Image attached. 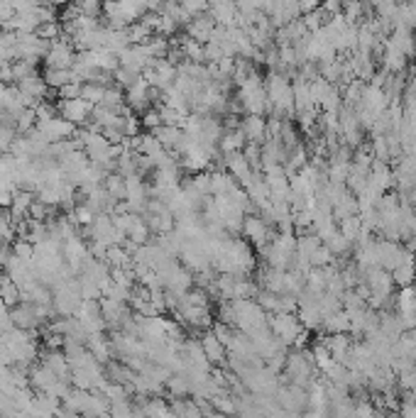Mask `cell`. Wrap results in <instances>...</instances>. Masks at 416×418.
<instances>
[{
	"mask_svg": "<svg viewBox=\"0 0 416 418\" xmlns=\"http://www.w3.org/2000/svg\"><path fill=\"white\" fill-rule=\"evenodd\" d=\"M81 81H69L61 88H57V96L59 98H81Z\"/></svg>",
	"mask_w": 416,
	"mask_h": 418,
	"instance_id": "cell-32",
	"label": "cell"
},
{
	"mask_svg": "<svg viewBox=\"0 0 416 418\" xmlns=\"http://www.w3.org/2000/svg\"><path fill=\"white\" fill-rule=\"evenodd\" d=\"M103 96H106V86H103V83H98V81H83L81 86L83 101H88L91 106H101Z\"/></svg>",
	"mask_w": 416,
	"mask_h": 418,
	"instance_id": "cell-24",
	"label": "cell"
},
{
	"mask_svg": "<svg viewBox=\"0 0 416 418\" xmlns=\"http://www.w3.org/2000/svg\"><path fill=\"white\" fill-rule=\"evenodd\" d=\"M42 365L49 367L57 377L71 381V365H69V359H66L64 348H49L47 352H42Z\"/></svg>",
	"mask_w": 416,
	"mask_h": 418,
	"instance_id": "cell-14",
	"label": "cell"
},
{
	"mask_svg": "<svg viewBox=\"0 0 416 418\" xmlns=\"http://www.w3.org/2000/svg\"><path fill=\"white\" fill-rule=\"evenodd\" d=\"M93 108L88 101H83V98H59V106H57V110H59L61 118H66L69 123L74 125H83L91 120V113Z\"/></svg>",
	"mask_w": 416,
	"mask_h": 418,
	"instance_id": "cell-7",
	"label": "cell"
},
{
	"mask_svg": "<svg viewBox=\"0 0 416 418\" xmlns=\"http://www.w3.org/2000/svg\"><path fill=\"white\" fill-rule=\"evenodd\" d=\"M267 323H270V330L275 332V338L279 340L281 345H297V348L304 345L306 328L301 326L299 316L287 313V311H277V313H270Z\"/></svg>",
	"mask_w": 416,
	"mask_h": 418,
	"instance_id": "cell-1",
	"label": "cell"
},
{
	"mask_svg": "<svg viewBox=\"0 0 416 418\" xmlns=\"http://www.w3.org/2000/svg\"><path fill=\"white\" fill-rule=\"evenodd\" d=\"M34 128L49 139V142H57V139H66V137H74L76 132V125L69 123L66 118H61L59 113L55 118H47V120H37Z\"/></svg>",
	"mask_w": 416,
	"mask_h": 418,
	"instance_id": "cell-10",
	"label": "cell"
},
{
	"mask_svg": "<svg viewBox=\"0 0 416 418\" xmlns=\"http://www.w3.org/2000/svg\"><path fill=\"white\" fill-rule=\"evenodd\" d=\"M409 332H411V338H414V343H416V328H411Z\"/></svg>",
	"mask_w": 416,
	"mask_h": 418,
	"instance_id": "cell-35",
	"label": "cell"
},
{
	"mask_svg": "<svg viewBox=\"0 0 416 418\" xmlns=\"http://www.w3.org/2000/svg\"><path fill=\"white\" fill-rule=\"evenodd\" d=\"M86 348L91 350L93 357L101 362V365H108L113 359L115 350H113V338L106 335V330H98V332H88L86 338Z\"/></svg>",
	"mask_w": 416,
	"mask_h": 418,
	"instance_id": "cell-12",
	"label": "cell"
},
{
	"mask_svg": "<svg viewBox=\"0 0 416 418\" xmlns=\"http://www.w3.org/2000/svg\"><path fill=\"white\" fill-rule=\"evenodd\" d=\"M103 186H106V191L113 196V199H125V177L118 172H108L106 174V179H103Z\"/></svg>",
	"mask_w": 416,
	"mask_h": 418,
	"instance_id": "cell-25",
	"label": "cell"
},
{
	"mask_svg": "<svg viewBox=\"0 0 416 418\" xmlns=\"http://www.w3.org/2000/svg\"><path fill=\"white\" fill-rule=\"evenodd\" d=\"M110 413L113 416H130V413H137V408L130 406V399H120V401H110Z\"/></svg>",
	"mask_w": 416,
	"mask_h": 418,
	"instance_id": "cell-34",
	"label": "cell"
},
{
	"mask_svg": "<svg viewBox=\"0 0 416 418\" xmlns=\"http://www.w3.org/2000/svg\"><path fill=\"white\" fill-rule=\"evenodd\" d=\"M12 323H15L17 328H22V330H30V332H37V328H42L44 323L39 321L37 311H34V303H30V301H20L17 306H12Z\"/></svg>",
	"mask_w": 416,
	"mask_h": 418,
	"instance_id": "cell-11",
	"label": "cell"
},
{
	"mask_svg": "<svg viewBox=\"0 0 416 418\" xmlns=\"http://www.w3.org/2000/svg\"><path fill=\"white\" fill-rule=\"evenodd\" d=\"M226 164H228V174H230L238 183H243L245 179L255 172L252 164H250L248 157H245V152H232V155H226Z\"/></svg>",
	"mask_w": 416,
	"mask_h": 418,
	"instance_id": "cell-17",
	"label": "cell"
},
{
	"mask_svg": "<svg viewBox=\"0 0 416 418\" xmlns=\"http://www.w3.org/2000/svg\"><path fill=\"white\" fill-rule=\"evenodd\" d=\"M218 145H221L223 155H232V152H243L245 145H248V139H245V135L240 128H228V130H223Z\"/></svg>",
	"mask_w": 416,
	"mask_h": 418,
	"instance_id": "cell-18",
	"label": "cell"
},
{
	"mask_svg": "<svg viewBox=\"0 0 416 418\" xmlns=\"http://www.w3.org/2000/svg\"><path fill=\"white\" fill-rule=\"evenodd\" d=\"M71 39L64 37V39H55V42H49V49L44 54V61H47L49 69H71L74 66V59L76 54L71 49Z\"/></svg>",
	"mask_w": 416,
	"mask_h": 418,
	"instance_id": "cell-5",
	"label": "cell"
},
{
	"mask_svg": "<svg viewBox=\"0 0 416 418\" xmlns=\"http://www.w3.org/2000/svg\"><path fill=\"white\" fill-rule=\"evenodd\" d=\"M12 255L22 259H32L34 257V245L28 240V237H20V240L12 242Z\"/></svg>",
	"mask_w": 416,
	"mask_h": 418,
	"instance_id": "cell-30",
	"label": "cell"
},
{
	"mask_svg": "<svg viewBox=\"0 0 416 418\" xmlns=\"http://www.w3.org/2000/svg\"><path fill=\"white\" fill-rule=\"evenodd\" d=\"M76 318L81 321V326L86 328V332L106 330V318H103L101 301L98 299H83L81 306H79V311H76Z\"/></svg>",
	"mask_w": 416,
	"mask_h": 418,
	"instance_id": "cell-9",
	"label": "cell"
},
{
	"mask_svg": "<svg viewBox=\"0 0 416 418\" xmlns=\"http://www.w3.org/2000/svg\"><path fill=\"white\" fill-rule=\"evenodd\" d=\"M101 106H106V108H110V110H123L125 106H128V103H125V91L123 88H118V83H115V86H106V96H103V103Z\"/></svg>",
	"mask_w": 416,
	"mask_h": 418,
	"instance_id": "cell-23",
	"label": "cell"
},
{
	"mask_svg": "<svg viewBox=\"0 0 416 418\" xmlns=\"http://www.w3.org/2000/svg\"><path fill=\"white\" fill-rule=\"evenodd\" d=\"M140 123H142V128H147L150 132H152V130H157L159 125L164 123V120H162V113H159V106H157V108H147L145 113H142Z\"/></svg>",
	"mask_w": 416,
	"mask_h": 418,
	"instance_id": "cell-28",
	"label": "cell"
},
{
	"mask_svg": "<svg viewBox=\"0 0 416 418\" xmlns=\"http://www.w3.org/2000/svg\"><path fill=\"white\" fill-rule=\"evenodd\" d=\"M103 262L108 264L110 269H123V267H132V252H130L125 245H110L106 250V257Z\"/></svg>",
	"mask_w": 416,
	"mask_h": 418,
	"instance_id": "cell-20",
	"label": "cell"
},
{
	"mask_svg": "<svg viewBox=\"0 0 416 418\" xmlns=\"http://www.w3.org/2000/svg\"><path fill=\"white\" fill-rule=\"evenodd\" d=\"M155 96H157V88H152L145 76H140L132 86L125 88V103H128V108L130 110H140V113H145L147 108H152Z\"/></svg>",
	"mask_w": 416,
	"mask_h": 418,
	"instance_id": "cell-4",
	"label": "cell"
},
{
	"mask_svg": "<svg viewBox=\"0 0 416 418\" xmlns=\"http://www.w3.org/2000/svg\"><path fill=\"white\" fill-rule=\"evenodd\" d=\"M44 81H47V86L49 88H61L64 83H69V81H74V74H71V69H49L47 66V71H44Z\"/></svg>",
	"mask_w": 416,
	"mask_h": 418,
	"instance_id": "cell-26",
	"label": "cell"
},
{
	"mask_svg": "<svg viewBox=\"0 0 416 418\" xmlns=\"http://www.w3.org/2000/svg\"><path fill=\"white\" fill-rule=\"evenodd\" d=\"M0 299L6 301L8 306H17L22 301V291L20 286H17V281L12 277H8V274H3L0 277Z\"/></svg>",
	"mask_w": 416,
	"mask_h": 418,
	"instance_id": "cell-22",
	"label": "cell"
},
{
	"mask_svg": "<svg viewBox=\"0 0 416 418\" xmlns=\"http://www.w3.org/2000/svg\"><path fill=\"white\" fill-rule=\"evenodd\" d=\"M216 27H218V22L213 20L211 15H204V12H201V15H194L189 22H186V32H189V37H194L196 42L206 44V42H211Z\"/></svg>",
	"mask_w": 416,
	"mask_h": 418,
	"instance_id": "cell-13",
	"label": "cell"
},
{
	"mask_svg": "<svg viewBox=\"0 0 416 418\" xmlns=\"http://www.w3.org/2000/svg\"><path fill=\"white\" fill-rule=\"evenodd\" d=\"M152 135L162 142L167 150H174V147L179 145V139H181V135H184V130L179 128V125H167V123H162L159 125L157 130H152Z\"/></svg>",
	"mask_w": 416,
	"mask_h": 418,
	"instance_id": "cell-21",
	"label": "cell"
},
{
	"mask_svg": "<svg viewBox=\"0 0 416 418\" xmlns=\"http://www.w3.org/2000/svg\"><path fill=\"white\" fill-rule=\"evenodd\" d=\"M265 91L275 115H289L294 110V86L289 83L287 76L277 74V71L270 74L265 81Z\"/></svg>",
	"mask_w": 416,
	"mask_h": 418,
	"instance_id": "cell-3",
	"label": "cell"
},
{
	"mask_svg": "<svg viewBox=\"0 0 416 418\" xmlns=\"http://www.w3.org/2000/svg\"><path fill=\"white\" fill-rule=\"evenodd\" d=\"M179 6L184 8L186 12H189L191 17L194 15H201V12L208 10V0H177Z\"/></svg>",
	"mask_w": 416,
	"mask_h": 418,
	"instance_id": "cell-31",
	"label": "cell"
},
{
	"mask_svg": "<svg viewBox=\"0 0 416 418\" xmlns=\"http://www.w3.org/2000/svg\"><path fill=\"white\" fill-rule=\"evenodd\" d=\"M392 281L395 284H399L402 289L404 286H414V281H416V257H406L404 262H399L397 264L395 269H392Z\"/></svg>",
	"mask_w": 416,
	"mask_h": 418,
	"instance_id": "cell-19",
	"label": "cell"
},
{
	"mask_svg": "<svg viewBox=\"0 0 416 418\" xmlns=\"http://www.w3.org/2000/svg\"><path fill=\"white\" fill-rule=\"evenodd\" d=\"M414 372H416V365H414Z\"/></svg>",
	"mask_w": 416,
	"mask_h": 418,
	"instance_id": "cell-36",
	"label": "cell"
},
{
	"mask_svg": "<svg viewBox=\"0 0 416 418\" xmlns=\"http://www.w3.org/2000/svg\"><path fill=\"white\" fill-rule=\"evenodd\" d=\"M208 15L218 25H232L238 17V0H208Z\"/></svg>",
	"mask_w": 416,
	"mask_h": 418,
	"instance_id": "cell-16",
	"label": "cell"
},
{
	"mask_svg": "<svg viewBox=\"0 0 416 418\" xmlns=\"http://www.w3.org/2000/svg\"><path fill=\"white\" fill-rule=\"evenodd\" d=\"M199 343H201L206 357H208V362H211L213 367H226L228 365V348L223 345V340L218 338L216 332H213V328L201 330Z\"/></svg>",
	"mask_w": 416,
	"mask_h": 418,
	"instance_id": "cell-8",
	"label": "cell"
},
{
	"mask_svg": "<svg viewBox=\"0 0 416 418\" xmlns=\"http://www.w3.org/2000/svg\"><path fill=\"white\" fill-rule=\"evenodd\" d=\"M240 130H243L245 139L252 142V145H259V142H265L270 135H267V120L265 115H245V120L240 123Z\"/></svg>",
	"mask_w": 416,
	"mask_h": 418,
	"instance_id": "cell-15",
	"label": "cell"
},
{
	"mask_svg": "<svg viewBox=\"0 0 416 418\" xmlns=\"http://www.w3.org/2000/svg\"><path fill=\"white\" fill-rule=\"evenodd\" d=\"M240 232L248 237V242H252V245H257V247H265L267 242L275 237V235H272V230H270V220L262 218V215H255V213L245 215Z\"/></svg>",
	"mask_w": 416,
	"mask_h": 418,
	"instance_id": "cell-6",
	"label": "cell"
},
{
	"mask_svg": "<svg viewBox=\"0 0 416 418\" xmlns=\"http://www.w3.org/2000/svg\"><path fill=\"white\" fill-rule=\"evenodd\" d=\"M37 125V113H34V108H22L20 113L15 115V128L17 132H30V130Z\"/></svg>",
	"mask_w": 416,
	"mask_h": 418,
	"instance_id": "cell-27",
	"label": "cell"
},
{
	"mask_svg": "<svg viewBox=\"0 0 416 418\" xmlns=\"http://www.w3.org/2000/svg\"><path fill=\"white\" fill-rule=\"evenodd\" d=\"M81 286L79 279L66 277L52 286V306H55L57 316H76L79 306H81Z\"/></svg>",
	"mask_w": 416,
	"mask_h": 418,
	"instance_id": "cell-2",
	"label": "cell"
},
{
	"mask_svg": "<svg viewBox=\"0 0 416 418\" xmlns=\"http://www.w3.org/2000/svg\"><path fill=\"white\" fill-rule=\"evenodd\" d=\"M15 137H17V128H10V125H0V155L10 152Z\"/></svg>",
	"mask_w": 416,
	"mask_h": 418,
	"instance_id": "cell-29",
	"label": "cell"
},
{
	"mask_svg": "<svg viewBox=\"0 0 416 418\" xmlns=\"http://www.w3.org/2000/svg\"><path fill=\"white\" fill-rule=\"evenodd\" d=\"M402 103L406 106V110H416V79H411L402 91Z\"/></svg>",
	"mask_w": 416,
	"mask_h": 418,
	"instance_id": "cell-33",
	"label": "cell"
}]
</instances>
